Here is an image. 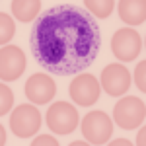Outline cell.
I'll return each mask as SVG.
<instances>
[{"instance_id": "52a82bcc", "label": "cell", "mask_w": 146, "mask_h": 146, "mask_svg": "<svg viewBox=\"0 0 146 146\" xmlns=\"http://www.w3.org/2000/svg\"><path fill=\"white\" fill-rule=\"evenodd\" d=\"M25 70V55L20 47L6 45L0 49V80L14 82Z\"/></svg>"}, {"instance_id": "4fadbf2b", "label": "cell", "mask_w": 146, "mask_h": 146, "mask_svg": "<svg viewBox=\"0 0 146 146\" xmlns=\"http://www.w3.org/2000/svg\"><path fill=\"white\" fill-rule=\"evenodd\" d=\"M86 8L96 18H109L115 6V0H84Z\"/></svg>"}, {"instance_id": "ba28073f", "label": "cell", "mask_w": 146, "mask_h": 146, "mask_svg": "<svg viewBox=\"0 0 146 146\" xmlns=\"http://www.w3.org/2000/svg\"><path fill=\"white\" fill-rule=\"evenodd\" d=\"M70 98L72 101H76L82 107H90L100 100V82L98 78H94L92 74H80L78 78H74L70 82Z\"/></svg>"}, {"instance_id": "5b68a950", "label": "cell", "mask_w": 146, "mask_h": 146, "mask_svg": "<svg viewBox=\"0 0 146 146\" xmlns=\"http://www.w3.org/2000/svg\"><path fill=\"white\" fill-rule=\"evenodd\" d=\"M113 133V123L109 115L103 111H92L82 121V135L90 144H105L109 142Z\"/></svg>"}, {"instance_id": "3957f363", "label": "cell", "mask_w": 146, "mask_h": 146, "mask_svg": "<svg viewBox=\"0 0 146 146\" xmlns=\"http://www.w3.org/2000/svg\"><path fill=\"white\" fill-rule=\"evenodd\" d=\"M78 109H74V105H70L66 101H56L47 111V127L58 135L72 133L78 127Z\"/></svg>"}, {"instance_id": "7a4b0ae2", "label": "cell", "mask_w": 146, "mask_h": 146, "mask_svg": "<svg viewBox=\"0 0 146 146\" xmlns=\"http://www.w3.org/2000/svg\"><path fill=\"white\" fill-rule=\"evenodd\" d=\"M146 117V105L140 98L127 96L123 100L117 101L113 107V119L121 129H135L138 125L144 123Z\"/></svg>"}, {"instance_id": "ac0fdd59", "label": "cell", "mask_w": 146, "mask_h": 146, "mask_svg": "<svg viewBox=\"0 0 146 146\" xmlns=\"http://www.w3.org/2000/svg\"><path fill=\"white\" fill-rule=\"evenodd\" d=\"M6 144V131H4V127L0 125V146Z\"/></svg>"}, {"instance_id": "277c9868", "label": "cell", "mask_w": 146, "mask_h": 146, "mask_svg": "<svg viewBox=\"0 0 146 146\" xmlns=\"http://www.w3.org/2000/svg\"><path fill=\"white\" fill-rule=\"evenodd\" d=\"M39 127H41V113L31 103H23L14 109L10 117V129L16 136L29 138L39 131Z\"/></svg>"}, {"instance_id": "8992f818", "label": "cell", "mask_w": 146, "mask_h": 146, "mask_svg": "<svg viewBox=\"0 0 146 146\" xmlns=\"http://www.w3.org/2000/svg\"><path fill=\"white\" fill-rule=\"evenodd\" d=\"M111 51L123 62L135 60L142 51V39L135 29H119L111 37Z\"/></svg>"}, {"instance_id": "6da1fadb", "label": "cell", "mask_w": 146, "mask_h": 146, "mask_svg": "<svg viewBox=\"0 0 146 146\" xmlns=\"http://www.w3.org/2000/svg\"><path fill=\"white\" fill-rule=\"evenodd\" d=\"M29 47L37 64L55 76H76L100 55V23L76 4H58L35 20Z\"/></svg>"}, {"instance_id": "9c48e42d", "label": "cell", "mask_w": 146, "mask_h": 146, "mask_svg": "<svg viewBox=\"0 0 146 146\" xmlns=\"http://www.w3.org/2000/svg\"><path fill=\"white\" fill-rule=\"evenodd\" d=\"M101 88L109 96H123V94H127V90L131 88V74H129V70L123 64H119V62L105 66L103 72H101Z\"/></svg>"}, {"instance_id": "30bf717a", "label": "cell", "mask_w": 146, "mask_h": 146, "mask_svg": "<svg viewBox=\"0 0 146 146\" xmlns=\"http://www.w3.org/2000/svg\"><path fill=\"white\" fill-rule=\"evenodd\" d=\"M56 94V84L53 78H49L43 72H37L31 74V78L25 82V96L27 100L37 103V105H43L47 101H51Z\"/></svg>"}, {"instance_id": "7c38bea8", "label": "cell", "mask_w": 146, "mask_h": 146, "mask_svg": "<svg viewBox=\"0 0 146 146\" xmlns=\"http://www.w3.org/2000/svg\"><path fill=\"white\" fill-rule=\"evenodd\" d=\"M41 10V0H12V14L18 22H31Z\"/></svg>"}, {"instance_id": "9a60e30c", "label": "cell", "mask_w": 146, "mask_h": 146, "mask_svg": "<svg viewBox=\"0 0 146 146\" xmlns=\"http://www.w3.org/2000/svg\"><path fill=\"white\" fill-rule=\"evenodd\" d=\"M12 105H14V92L6 84H0V117L10 111Z\"/></svg>"}, {"instance_id": "e0dca14e", "label": "cell", "mask_w": 146, "mask_h": 146, "mask_svg": "<svg viewBox=\"0 0 146 146\" xmlns=\"http://www.w3.org/2000/svg\"><path fill=\"white\" fill-rule=\"evenodd\" d=\"M31 144H33V146H39V144H53V146H55V144H56V140L53 138V136H47V135H43V136H39L37 140H33Z\"/></svg>"}, {"instance_id": "5bb4252c", "label": "cell", "mask_w": 146, "mask_h": 146, "mask_svg": "<svg viewBox=\"0 0 146 146\" xmlns=\"http://www.w3.org/2000/svg\"><path fill=\"white\" fill-rule=\"evenodd\" d=\"M16 33V25L8 14L0 12V45H6Z\"/></svg>"}, {"instance_id": "8fae6325", "label": "cell", "mask_w": 146, "mask_h": 146, "mask_svg": "<svg viewBox=\"0 0 146 146\" xmlns=\"http://www.w3.org/2000/svg\"><path fill=\"white\" fill-rule=\"evenodd\" d=\"M119 16L131 25L144 23L146 20V0H119Z\"/></svg>"}, {"instance_id": "2e32d148", "label": "cell", "mask_w": 146, "mask_h": 146, "mask_svg": "<svg viewBox=\"0 0 146 146\" xmlns=\"http://www.w3.org/2000/svg\"><path fill=\"white\" fill-rule=\"evenodd\" d=\"M144 68H146V62L142 60V62L136 66V72H135V82H136V86L140 88V92L146 90V84H144Z\"/></svg>"}]
</instances>
